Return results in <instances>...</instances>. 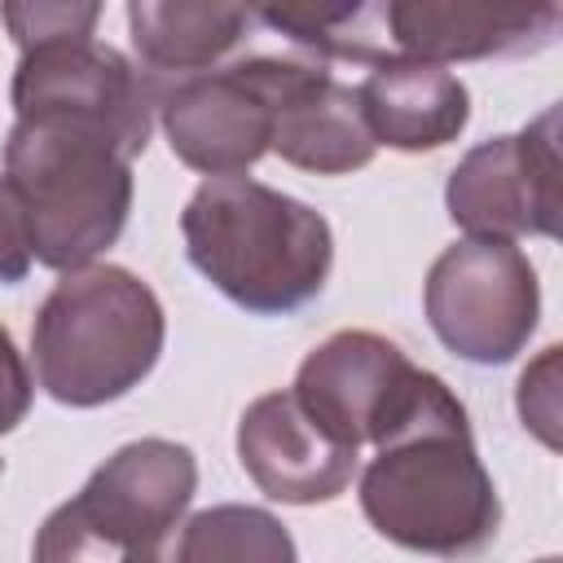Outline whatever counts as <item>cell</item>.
Here are the masks:
<instances>
[{"label":"cell","instance_id":"obj_1","mask_svg":"<svg viewBox=\"0 0 563 563\" xmlns=\"http://www.w3.org/2000/svg\"><path fill=\"white\" fill-rule=\"evenodd\" d=\"M356 497L383 541L431 559H471L501 528V497L475 449L466 405L444 378L374 444Z\"/></svg>","mask_w":563,"mask_h":563},{"label":"cell","instance_id":"obj_2","mask_svg":"<svg viewBox=\"0 0 563 563\" xmlns=\"http://www.w3.org/2000/svg\"><path fill=\"white\" fill-rule=\"evenodd\" d=\"M180 238L189 264L255 317L308 308L334 268L330 220L255 176L202 180L180 211Z\"/></svg>","mask_w":563,"mask_h":563},{"label":"cell","instance_id":"obj_3","mask_svg":"<svg viewBox=\"0 0 563 563\" xmlns=\"http://www.w3.org/2000/svg\"><path fill=\"white\" fill-rule=\"evenodd\" d=\"M167 343L158 295L123 264L62 273L31 321L35 383L70 409L123 400L150 378Z\"/></svg>","mask_w":563,"mask_h":563},{"label":"cell","instance_id":"obj_4","mask_svg":"<svg viewBox=\"0 0 563 563\" xmlns=\"http://www.w3.org/2000/svg\"><path fill=\"white\" fill-rule=\"evenodd\" d=\"M4 180L26 211L31 255L44 268H88L128 229L132 154L101 128L13 119L4 136Z\"/></svg>","mask_w":563,"mask_h":563},{"label":"cell","instance_id":"obj_5","mask_svg":"<svg viewBox=\"0 0 563 563\" xmlns=\"http://www.w3.org/2000/svg\"><path fill=\"white\" fill-rule=\"evenodd\" d=\"M194 493L198 457L189 444L132 440L40 523L31 563H132L185 519Z\"/></svg>","mask_w":563,"mask_h":563},{"label":"cell","instance_id":"obj_6","mask_svg":"<svg viewBox=\"0 0 563 563\" xmlns=\"http://www.w3.org/2000/svg\"><path fill=\"white\" fill-rule=\"evenodd\" d=\"M422 312L453 356L506 365L528 347L541 321L537 268L515 242L457 238L427 268Z\"/></svg>","mask_w":563,"mask_h":563},{"label":"cell","instance_id":"obj_7","mask_svg":"<svg viewBox=\"0 0 563 563\" xmlns=\"http://www.w3.org/2000/svg\"><path fill=\"white\" fill-rule=\"evenodd\" d=\"M435 378L387 334L334 330L299 361L290 396L334 444L361 453V444H383Z\"/></svg>","mask_w":563,"mask_h":563},{"label":"cell","instance_id":"obj_8","mask_svg":"<svg viewBox=\"0 0 563 563\" xmlns=\"http://www.w3.org/2000/svg\"><path fill=\"white\" fill-rule=\"evenodd\" d=\"M163 88L97 35L22 48L9 84L18 119H70L110 132L132 158L145 154Z\"/></svg>","mask_w":563,"mask_h":563},{"label":"cell","instance_id":"obj_9","mask_svg":"<svg viewBox=\"0 0 563 563\" xmlns=\"http://www.w3.org/2000/svg\"><path fill=\"white\" fill-rule=\"evenodd\" d=\"M444 207L466 238H559V106L466 150L449 172Z\"/></svg>","mask_w":563,"mask_h":563},{"label":"cell","instance_id":"obj_10","mask_svg":"<svg viewBox=\"0 0 563 563\" xmlns=\"http://www.w3.org/2000/svg\"><path fill=\"white\" fill-rule=\"evenodd\" d=\"M172 154L211 176H246L273 145V88L264 53L176 79L158 97Z\"/></svg>","mask_w":563,"mask_h":563},{"label":"cell","instance_id":"obj_11","mask_svg":"<svg viewBox=\"0 0 563 563\" xmlns=\"http://www.w3.org/2000/svg\"><path fill=\"white\" fill-rule=\"evenodd\" d=\"M383 13L387 62H479L537 53L559 35V4H466V0H391Z\"/></svg>","mask_w":563,"mask_h":563},{"label":"cell","instance_id":"obj_12","mask_svg":"<svg viewBox=\"0 0 563 563\" xmlns=\"http://www.w3.org/2000/svg\"><path fill=\"white\" fill-rule=\"evenodd\" d=\"M273 88V154L299 172L347 176L374 158V136L361 119L356 88L339 84L312 57H268Z\"/></svg>","mask_w":563,"mask_h":563},{"label":"cell","instance_id":"obj_13","mask_svg":"<svg viewBox=\"0 0 563 563\" xmlns=\"http://www.w3.org/2000/svg\"><path fill=\"white\" fill-rule=\"evenodd\" d=\"M238 462L268 501L321 506L347 493L361 453L334 444L286 391L251 400L238 418Z\"/></svg>","mask_w":563,"mask_h":563},{"label":"cell","instance_id":"obj_14","mask_svg":"<svg viewBox=\"0 0 563 563\" xmlns=\"http://www.w3.org/2000/svg\"><path fill=\"white\" fill-rule=\"evenodd\" d=\"M361 119L374 145L422 154L457 141L471 123V92L466 84L427 62H383L356 84Z\"/></svg>","mask_w":563,"mask_h":563},{"label":"cell","instance_id":"obj_15","mask_svg":"<svg viewBox=\"0 0 563 563\" xmlns=\"http://www.w3.org/2000/svg\"><path fill=\"white\" fill-rule=\"evenodd\" d=\"M255 9L246 4H198V0H132L128 35L141 57V70L163 79H189L216 70L251 31Z\"/></svg>","mask_w":563,"mask_h":563},{"label":"cell","instance_id":"obj_16","mask_svg":"<svg viewBox=\"0 0 563 563\" xmlns=\"http://www.w3.org/2000/svg\"><path fill=\"white\" fill-rule=\"evenodd\" d=\"M132 563H299V550L273 510L220 501L185 515Z\"/></svg>","mask_w":563,"mask_h":563},{"label":"cell","instance_id":"obj_17","mask_svg":"<svg viewBox=\"0 0 563 563\" xmlns=\"http://www.w3.org/2000/svg\"><path fill=\"white\" fill-rule=\"evenodd\" d=\"M0 22L9 26L18 53L53 40H79L97 35L101 4L92 0H26V4H0Z\"/></svg>","mask_w":563,"mask_h":563},{"label":"cell","instance_id":"obj_18","mask_svg":"<svg viewBox=\"0 0 563 563\" xmlns=\"http://www.w3.org/2000/svg\"><path fill=\"white\" fill-rule=\"evenodd\" d=\"M519 418L545 444L559 449V343H550L519 378Z\"/></svg>","mask_w":563,"mask_h":563},{"label":"cell","instance_id":"obj_19","mask_svg":"<svg viewBox=\"0 0 563 563\" xmlns=\"http://www.w3.org/2000/svg\"><path fill=\"white\" fill-rule=\"evenodd\" d=\"M35 255H31V229H26V211L13 194V185L0 176V286H18L31 273Z\"/></svg>","mask_w":563,"mask_h":563},{"label":"cell","instance_id":"obj_20","mask_svg":"<svg viewBox=\"0 0 563 563\" xmlns=\"http://www.w3.org/2000/svg\"><path fill=\"white\" fill-rule=\"evenodd\" d=\"M31 396H35V378H31L13 334L0 325V435H9L31 413Z\"/></svg>","mask_w":563,"mask_h":563},{"label":"cell","instance_id":"obj_21","mask_svg":"<svg viewBox=\"0 0 563 563\" xmlns=\"http://www.w3.org/2000/svg\"><path fill=\"white\" fill-rule=\"evenodd\" d=\"M537 563H559V559H554V554H550V559H537Z\"/></svg>","mask_w":563,"mask_h":563},{"label":"cell","instance_id":"obj_22","mask_svg":"<svg viewBox=\"0 0 563 563\" xmlns=\"http://www.w3.org/2000/svg\"><path fill=\"white\" fill-rule=\"evenodd\" d=\"M0 471H4V462H0Z\"/></svg>","mask_w":563,"mask_h":563}]
</instances>
